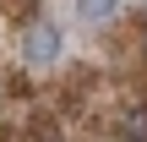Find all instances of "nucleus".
I'll list each match as a JSON object with an SVG mask.
<instances>
[{
	"label": "nucleus",
	"mask_w": 147,
	"mask_h": 142,
	"mask_svg": "<svg viewBox=\"0 0 147 142\" xmlns=\"http://www.w3.org/2000/svg\"><path fill=\"white\" fill-rule=\"evenodd\" d=\"M22 55H27V66H49V60H60V27H55V22H33Z\"/></svg>",
	"instance_id": "obj_1"
},
{
	"label": "nucleus",
	"mask_w": 147,
	"mask_h": 142,
	"mask_svg": "<svg viewBox=\"0 0 147 142\" xmlns=\"http://www.w3.org/2000/svg\"><path fill=\"white\" fill-rule=\"evenodd\" d=\"M120 11V0H76V16L82 22H109Z\"/></svg>",
	"instance_id": "obj_2"
},
{
	"label": "nucleus",
	"mask_w": 147,
	"mask_h": 142,
	"mask_svg": "<svg viewBox=\"0 0 147 142\" xmlns=\"http://www.w3.org/2000/svg\"><path fill=\"white\" fill-rule=\"evenodd\" d=\"M142 49H147V38H142Z\"/></svg>",
	"instance_id": "obj_4"
},
{
	"label": "nucleus",
	"mask_w": 147,
	"mask_h": 142,
	"mask_svg": "<svg viewBox=\"0 0 147 142\" xmlns=\"http://www.w3.org/2000/svg\"><path fill=\"white\" fill-rule=\"evenodd\" d=\"M125 120H131L125 126V142H147V109H131Z\"/></svg>",
	"instance_id": "obj_3"
}]
</instances>
